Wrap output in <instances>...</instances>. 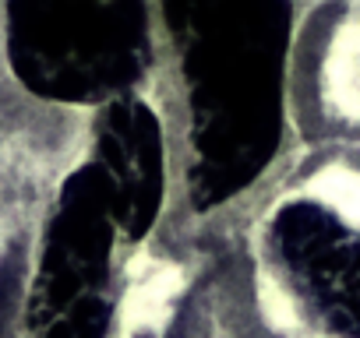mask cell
Instances as JSON below:
<instances>
[{
	"instance_id": "cell-6",
	"label": "cell",
	"mask_w": 360,
	"mask_h": 338,
	"mask_svg": "<svg viewBox=\"0 0 360 338\" xmlns=\"http://www.w3.org/2000/svg\"><path fill=\"white\" fill-rule=\"evenodd\" d=\"M106 327H110V303L103 296H92L53 317L39 331H32V338H103Z\"/></svg>"
},
{
	"instance_id": "cell-4",
	"label": "cell",
	"mask_w": 360,
	"mask_h": 338,
	"mask_svg": "<svg viewBox=\"0 0 360 338\" xmlns=\"http://www.w3.org/2000/svg\"><path fill=\"white\" fill-rule=\"evenodd\" d=\"M272 250L307 310L339 338H360V233L318 201L272 219Z\"/></svg>"
},
{
	"instance_id": "cell-2",
	"label": "cell",
	"mask_w": 360,
	"mask_h": 338,
	"mask_svg": "<svg viewBox=\"0 0 360 338\" xmlns=\"http://www.w3.org/2000/svg\"><path fill=\"white\" fill-rule=\"evenodd\" d=\"M148 8L53 0L8 8V57L25 88L57 102H117L148 67Z\"/></svg>"
},
{
	"instance_id": "cell-5",
	"label": "cell",
	"mask_w": 360,
	"mask_h": 338,
	"mask_svg": "<svg viewBox=\"0 0 360 338\" xmlns=\"http://www.w3.org/2000/svg\"><path fill=\"white\" fill-rule=\"evenodd\" d=\"M96 165L113 194V219L131 240L145 236L162 205V134L141 99H117L96 123Z\"/></svg>"
},
{
	"instance_id": "cell-7",
	"label": "cell",
	"mask_w": 360,
	"mask_h": 338,
	"mask_svg": "<svg viewBox=\"0 0 360 338\" xmlns=\"http://www.w3.org/2000/svg\"><path fill=\"white\" fill-rule=\"evenodd\" d=\"M18 285H22V254L11 250L4 261H0V338L11 334L15 303H18Z\"/></svg>"
},
{
	"instance_id": "cell-3",
	"label": "cell",
	"mask_w": 360,
	"mask_h": 338,
	"mask_svg": "<svg viewBox=\"0 0 360 338\" xmlns=\"http://www.w3.org/2000/svg\"><path fill=\"white\" fill-rule=\"evenodd\" d=\"M113 194L99 165L89 162L64 184L50 233L43 243L39 275L29 296V327L39 331L82 299L99 296L96 289L110 271L113 247Z\"/></svg>"
},
{
	"instance_id": "cell-1",
	"label": "cell",
	"mask_w": 360,
	"mask_h": 338,
	"mask_svg": "<svg viewBox=\"0 0 360 338\" xmlns=\"http://www.w3.org/2000/svg\"><path fill=\"white\" fill-rule=\"evenodd\" d=\"M290 15V4L276 0L162 8L188 85V194L195 208L240 194L279 148Z\"/></svg>"
}]
</instances>
